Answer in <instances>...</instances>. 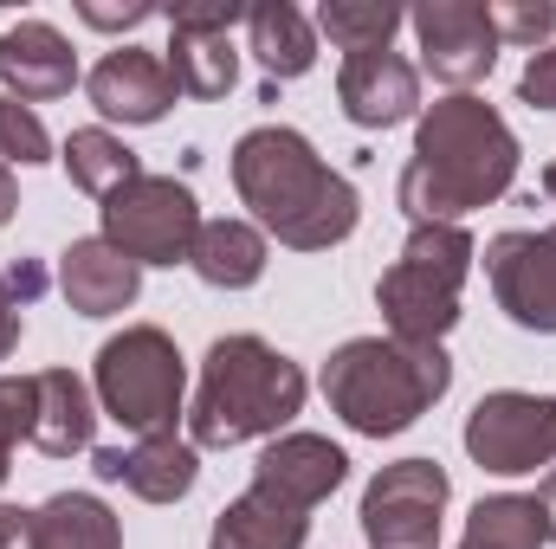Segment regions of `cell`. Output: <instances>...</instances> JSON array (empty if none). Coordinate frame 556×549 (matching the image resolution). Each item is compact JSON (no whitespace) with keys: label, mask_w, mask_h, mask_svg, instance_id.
I'll use <instances>...</instances> for the list:
<instances>
[{"label":"cell","mask_w":556,"mask_h":549,"mask_svg":"<svg viewBox=\"0 0 556 549\" xmlns=\"http://www.w3.org/2000/svg\"><path fill=\"white\" fill-rule=\"evenodd\" d=\"M7 284H13V297H20V304H33V297H39V284H46V272H39L33 259H20V266L7 272Z\"/></svg>","instance_id":"obj_34"},{"label":"cell","mask_w":556,"mask_h":549,"mask_svg":"<svg viewBox=\"0 0 556 549\" xmlns=\"http://www.w3.org/2000/svg\"><path fill=\"white\" fill-rule=\"evenodd\" d=\"M408 26L420 39V65L453 91L479 85L498 65V26L485 0H427L408 13Z\"/></svg>","instance_id":"obj_10"},{"label":"cell","mask_w":556,"mask_h":549,"mask_svg":"<svg viewBox=\"0 0 556 549\" xmlns=\"http://www.w3.org/2000/svg\"><path fill=\"white\" fill-rule=\"evenodd\" d=\"M91 472H98L104 485L137 491L142 505H175V498H188L194 478H201V446H194V439H175V433H149L137 446H104V452H91Z\"/></svg>","instance_id":"obj_12"},{"label":"cell","mask_w":556,"mask_h":549,"mask_svg":"<svg viewBox=\"0 0 556 549\" xmlns=\"http://www.w3.org/2000/svg\"><path fill=\"white\" fill-rule=\"evenodd\" d=\"M466 272H472V233L466 227H415L402 259L376 278V304L389 317V336L440 343L459 323Z\"/></svg>","instance_id":"obj_5"},{"label":"cell","mask_w":556,"mask_h":549,"mask_svg":"<svg viewBox=\"0 0 556 549\" xmlns=\"http://www.w3.org/2000/svg\"><path fill=\"white\" fill-rule=\"evenodd\" d=\"M0 485H7V472H0Z\"/></svg>","instance_id":"obj_38"},{"label":"cell","mask_w":556,"mask_h":549,"mask_svg":"<svg viewBox=\"0 0 556 549\" xmlns=\"http://www.w3.org/2000/svg\"><path fill=\"white\" fill-rule=\"evenodd\" d=\"M240 20H247L240 0H181L168 13V33H233Z\"/></svg>","instance_id":"obj_29"},{"label":"cell","mask_w":556,"mask_h":549,"mask_svg":"<svg viewBox=\"0 0 556 549\" xmlns=\"http://www.w3.org/2000/svg\"><path fill=\"white\" fill-rule=\"evenodd\" d=\"M91 433H98V408H91V388H85L72 369H46V375H33V433H26V439H33L46 459H72V452H85Z\"/></svg>","instance_id":"obj_18"},{"label":"cell","mask_w":556,"mask_h":549,"mask_svg":"<svg viewBox=\"0 0 556 549\" xmlns=\"http://www.w3.org/2000/svg\"><path fill=\"white\" fill-rule=\"evenodd\" d=\"M39 549H124V531L111 518V505H98L91 491H59L33 511Z\"/></svg>","instance_id":"obj_23"},{"label":"cell","mask_w":556,"mask_h":549,"mask_svg":"<svg viewBox=\"0 0 556 549\" xmlns=\"http://www.w3.org/2000/svg\"><path fill=\"white\" fill-rule=\"evenodd\" d=\"M518 181V137L485 98H440L415 130L402 168V214L415 227H459L472 207L498 201Z\"/></svg>","instance_id":"obj_1"},{"label":"cell","mask_w":556,"mask_h":549,"mask_svg":"<svg viewBox=\"0 0 556 549\" xmlns=\"http://www.w3.org/2000/svg\"><path fill=\"white\" fill-rule=\"evenodd\" d=\"M59 291H65V304H72L78 317H117V310L137 304L142 266L124 259L104 233H98V240H72L65 259H59Z\"/></svg>","instance_id":"obj_17"},{"label":"cell","mask_w":556,"mask_h":549,"mask_svg":"<svg viewBox=\"0 0 556 549\" xmlns=\"http://www.w3.org/2000/svg\"><path fill=\"white\" fill-rule=\"evenodd\" d=\"M13 343H20V297H13V284L0 278V362L13 356Z\"/></svg>","instance_id":"obj_33"},{"label":"cell","mask_w":556,"mask_h":549,"mask_svg":"<svg viewBox=\"0 0 556 549\" xmlns=\"http://www.w3.org/2000/svg\"><path fill=\"white\" fill-rule=\"evenodd\" d=\"M247 39H253V59L266 65V85L304 78L317 65V26L298 7H285V0L247 7Z\"/></svg>","instance_id":"obj_21"},{"label":"cell","mask_w":556,"mask_h":549,"mask_svg":"<svg viewBox=\"0 0 556 549\" xmlns=\"http://www.w3.org/2000/svg\"><path fill=\"white\" fill-rule=\"evenodd\" d=\"M188 266L214 291H247L266 272V233L247 227V220H201V240H194Z\"/></svg>","instance_id":"obj_20"},{"label":"cell","mask_w":556,"mask_h":549,"mask_svg":"<svg viewBox=\"0 0 556 549\" xmlns=\"http://www.w3.org/2000/svg\"><path fill=\"white\" fill-rule=\"evenodd\" d=\"M0 85L13 104H52L78 85V52L59 26L46 20H20L0 33Z\"/></svg>","instance_id":"obj_15"},{"label":"cell","mask_w":556,"mask_h":549,"mask_svg":"<svg viewBox=\"0 0 556 549\" xmlns=\"http://www.w3.org/2000/svg\"><path fill=\"white\" fill-rule=\"evenodd\" d=\"M181 395H188V362H181V349L155 323H130L124 336H111L98 349V401L137 439L175 433Z\"/></svg>","instance_id":"obj_6"},{"label":"cell","mask_w":556,"mask_h":549,"mask_svg":"<svg viewBox=\"0 0 556 549\" xmlns=\"http://www.w3.org/2000/svg\"><path fill=\"white\" fill-rule=\"evenodd\" d=\"M408 26L402 7L389 0H324L317 7V33H330V46H343L350 59L356 52H389V39Z\"/></svg>","instance_id":"obj_26"},{"label":"cell","mask_w":556,"mask_h":549,"mask_svg":"<svg viewBox=\"0 0 556 549\" xmlns=\"http://www.w3.org/2000/svg\"><path fill=\"white\" fill-rule=\"evenodd\" d=\"M538 511H544V537L556 544V472L544 478V491H538Z\"/></svg>","instance_id":"obj_35"},{"label":"cell","mask_w":556,"mask_h":549,"mask_svg":"<svg viewBox=\"0 0 556 549\" xmlns=\"http://www.w3.org/2000/svg\"><path fill=\"white\" fill-rule=\"evenodd\" d=\"M485 278L498 310L518 330L556 336V227L544 233H492L485 240Z\"/></svg>","instance_id":"obj_11"},{"label":"cell","mask_w":556,"mask_h":549,"mask_svg":"<svg viewBox=\"0 0 556 549\" xmlns=\"http://www.w3.org/2000/svg\"><path fill=\"white\" fill-rule=\"evenodd\" d=\"M59 162H65L72 188H85V194H98V201H111L124 181L142 175L137 149H124V137H111V130H72Z\"/></svg>","instance_id":"obj_24"},{"label":"cell","mask_w":556,"mask_h":549,"mask_svg":"<svg viewBox=\"0 0 556 549\" xmlns=\"http://www.w3.org/2000/svg\"><path fill=\"white\" fill-rule=\"evenodd\" d=\"M544 194H551V201H556V162H551V168H544Z\"/></svg>","instance_id":"obj_37"},{"label":"cell","mask_w":556,"mask_h":549,"mask_svg":"<svg viewBox=\"0 0 556 549\" xmlns=\"http://www.w3.org/2000/svg\"><path fill=\"white\" fill-rule=\"evenodd\" d=\"M544 511L538 498H518V491H498V498H479L472 518H466V537L459 549H544Z\"/></svg>","instance_id":"obj_25"},{"label":"cell","mask_w":556,"mask_h":549,"mask_svg":"<svg viewBox=\"0 0 556 549\" xmlns=\"http://www.w3.org/2000/svg\"><path fill=\"white\" fill-rule=\"evenodd\" d=\"M343 472H350V459H343V446H330L324 433H278L273 446L260 452V465H253V485H266L278 498L317 511V505L343 485Z\"/></svg>","instance_id":"obj_16"},{"label":"cell","mask_w":556,"mask_h":549,"mask_svg":"<svg viewBox=\"0 0 556 549\" xmlns=\"http://www.w3.org/2000/svg\"><path fill=\"white\" fill-rule=\"evenodd\" d=\"M453 388V362L440 343H402V336H350L324 362V401L350 433L389 439L408 433L420 413Z\"/></svg>","instance_id":"obj_3"},{"label":"cell","mask_w":556,"mask_h":549,"mask_svg":"<svg viewBox=\"0 0 556 549\" xmlns=\"http://www.w3.org/2000/svg\"><path fill=\"white\" fill-rule=\"evenodd\" d=\"M85 91H91V104H98L111 124H162L168 104L181 98L175 78H168V59H162V52H142V46L104 52V59L91 65V78H85Z\"/></svg>","instance_id":"obj_13"},{"label":"cell","mask_w":556,"mask_h":549,"mask_svg":"<svg viewBox=\"0 0 556 549\" xmlns=\"http://www.w3.org/2000/svg\"><path fill=\"white\" fill-rule=\"evenodd\" d=\"M78 13H85V26H104V33H117V26H142L155 7H142V0H137V7H98V0H85Z\"/></svg>","instance_id":"obj_31"},{"label":"cell","mask_w":556,"mask_h":549,"mask_svg":"<svg viewBox=\"0 0 556 549\" xmlns=\"http://www.w3.org/2000/svg\"><path fill=\"white\" fill-rule=\"evenodd\" d=\"M13 207H20V188H13V168L0 162V227L13 220Z\"/></svg>","instance_id":"obj_36"},{"label":"cell","mask_w":556,"mask_h":549,"mask_svg":"<svg viewBox=\"0 0 556 549\" xmlns=\"http://www.w3.org/2000/svg\"><path fill=\"white\" fill-rule=\"evenodd\" d=\"M466 452L485 472H498V478L551 465L556 459V401L551 395H525V388L485 395L479 408L466 413Z\"/></svg>","instance_id":"obj_9"},{"label":"cell","mask_w":556,"mask_h":549,"mask_svg":"<svg viewBox=\"0 0 556 549\" xmlns=\"http://www.w3.org/2000/svg\"><path fill=\"white\" fill-rule=\"evenodd\" d=\"M304 537H311V511L266 485H247L214 518V549H304Z\"/></svg>","instance_id":"obj_19"},{"label":"cell","mask_w":556,"mask_h":549,"mask_svg":"<svg viewBox=\"0 0 556 549\" xmlns=\"http://www.w3.org/2000/svg\"><path fill=\"white\" fill-rule=\"evenodd\" d=\"M0 549H39L33 511H20V505H0Z\"/></svg>","instance_id":"obj_32"},{"label":"cell","mask_w":556,"mask_h":549,"mask_svg":"<svg viewBox=\"0 0 556 549\" xmlns=\"http://www.w3.org/2000/svg\"><path fill=\"white\" fill-rule=\"evenodd\" d=\"M304 408V369L278 356L266 336H220L201 362V388L188 408V439L194 446H247V439H278L291 413Z\"/></svg>","instance_id":"obj_4"},{"label":"cell","mask_w":556,"mask_h":549,"mask_svg":"<svg viewBox=\"0 0 556 549\" xmlns=\"http://www.w3.org/2000/svg\"><path fill=\"white\" fill-rule=\"evenodd\" d=\"M168 78L181 98H227L233 78H240V52H233V33H175L168 39Z\"/></svg>","instance_id":"obj_22"},{"label":"cell","mask_w":556,"mask_h":549,"mask_svg":"<svg viewBox=\"0 0 556 549\" xmlns=\"http://www.w3.org/2000/svg\"><path fill=\"white\" fill-rule=\"evenodd\" d=\"M337 104L356 130H395L420 104V72L402 52H356L337 72Z\"/></svg>","instance_id":"obj_14"},{"label":"cell","mask_w":556,"mask_h":549,"mask_svg":"<svg viewBox=\"0 0 556 549\" xmlns=\"http://www.w3.org/2000/svg\"><path fill=\"white\" fill-rule=\"evenodd\" d=\"M233 188L253 220L291 253H324L356 233L363 201L356 188L285 124H260L233 142Z\"/></svg>","instance_id":"obj_2"},{"label":"cell","mask_w":556,"mask_h":549,"mask_svg":"<svg viewBox=\"0 0 556 549\" xmlns=\"http://www.w3.org/2000/svg\"><path fill=\"white\" fill-rule=\"evenodd\" d=\"M492 26H498V46H544L556 33V7L551 0H498Z\"/></svg>","instance_id":"obj_28"},{"label":"cell","mask_w":556,"mask_h":549,"mask_svg":"<svg viewBox=\"0 0 556 549\" xmlns=\"http://www.w3.org/2000/svg\"><path fill=\"white\" fill-rule=\"evenodd\" d=\"M0 162L13 168H39V162H52V137H46V124L26 111V104H13L7 91H0Z\"/></svg>","instance_id":"obj_27"},{"label":"cell","mask_w":556,"mask_h":549,"mask_svg":"<svg viewBox=\"0 0 556 549\" xmlns=\"http://www.w3.org/2000/svg\"><path fill=\"white\" fill-rule=\"evenodd\" d=\"M518 98H525L531 111H556V46H544V52H531L525 78H518Z\"/></svg>","instance_id":"obj_30"},{"label":"cell","mask_w":556,"mask_h":549,"mask_svg":"<svg viewBox=\"0 0 556 549\" xmlns=\"http://www.w3.org/2000/svg\"><path fill=\"white\" fill-rule=\"evenodd\" d=\"M98 214H104V240L137 266H181L201 240V207H194L188 181H175V175L124 181Z\"/></svg>","instance_id":"obj_7"},{"label":"cell","mask_w":556,"mask_h":549,"mask_svg":"<svg viewBox=\"0 0 556 549\" xmlns=\"http://www.w3.org/2000/svg\"><path fill=\"white\" fill-rule=\"evenodd\" d=\"M453 478L440 459H395L363 491V537L376 549H433Z\"/></svg>","instance_id":"obj_8"}]
</instances>
